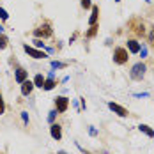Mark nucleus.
Here are the masks:
<instances>
[{"instance_id":"nucleus-14","label":"nucleus","mask_w":154,"mask_h":154,"mask_svg":"<svg viewBox=\"0 0 154 154\" xmlns=\"http://www.w3.org/2000/svg\"><path fill=\"white\" fill-rule=\"evenodd\" d=\"M55 78H48V80H45V85H43V89L45 91H51V89H55Z\"/></svg>"},{"instance_id":"nucleus-26","label":"nucleus","mask_w":154,"mask_h":154,"mask_svg":"<svg viewBox=\"0 0 154 154\" xmlns=\"http://www.w3.org/2000/svg\"><path fill=\"white\" fill-rule=\"evenodd\" d=\"M21 119H23L25 124H29V113H27V112H21Z\"/></svg>"},{"instance_id":"nucleus-5","label":"nucleus","mask_w":154,"mask_h":154,"mask_svg":"<svg viewBox=\"0 0 154 154\" xmlns=\"http://www.w3.org/2000/svg\"><path fill=\"white\" fill-rule=\"evenodd\" d=\"M55 108H57V112L64 113V112L69 108V99H67V97H64V96L55 97Z\"/></svg>"},{"instance_id":"nucleus-12","label":"nucleus","mask_w":154,"mask_h":154,"mask_svg":"<svg viewBox=\"0 0 154 154\" xmlns=\"http://www.w3.org/2000/svg\"><path fill=\"white\" fill-rule=\"evenodd\" d=\"M128 50H129L131 53H138L140 51V43L135 41V39H129V41H128Z\"/></svg>"},{"instance_id":"nucleus-19","label":"nucleus","mask_w":154,"mask_h":154,"mask_svg":"<svg viewBox=\"0 0 154 154\" xmlns=\"http://www.w3.org/2000/svg\"><path fill=\"white\" fill-rule=\"evenodd\" d=\"M149 45H151V48H154V27L149 32Z\"/></svg>"},{"instance_id":"nucleus-23","label":"nucleus","mask_w":154,"mask_h":154,"mask_svg":"<svg viewBox=\"0 0 154 154\" xmlns=\"http://www.w3.org/2000/svg\"><path fill=\"white\" fill-rule=\"evenodd\" d=\"M4 110H5V103H4V97H2V92H0V115L4 113Z\"/></svg>"},{"instance_id":"nucleus-10","label":"nucleus","mask_w":154,"mask_h":154,"mask_svg":"<svg viewBox=\"0 0 154 154\" xmlns=\"http://www.w3.org/2000/svg\"><path fill=\"white\" fill-rule=\"evenodd\" d=\"M27 76H29V73H27L23 67H18V69H16L14 78H16V82H18V83H23V82L27 80Z\"/></svg>"},{"instance_id":"nucleus-18","label":"nucleus","mask_w":154,"mask_h":154,"mask_svg":"<svg viewBox=\"0 0 154 154\" xmlns=\"http://www.w3.org/2000/svg\"><path fill=\"white\" fill-rule=\"evenodd\" d=\"M66 66H67V64H64V62H57V60L51 62V67H53V69H64Z\"/></svg>"},{"instance_id":"nucleus-7","label":"nucleus","mask_w":154,"mask_h":154,"mask_svg":"<svg viewBox=\"0 0 154 154\" xmlns=\"http://www.w3.org/2000/svg\"><path fill=\"white\" fill-rule=\"evenodd\" d=\"M108 108H110L113 113H117L119 117H128V110H126L124 106H121V105H117V103H113V101L108 103Z\"/></svg>"},{"instance_id":"nucleus-25","label":"nucleus","mask_w":154,"mask_h":154,"mask_svg":"<svg viewBox=\"0 0 154 154\" xmlns=\"http://www.w3.org/2000/svg\"><path fill=\"white\" fill-rule=\"evenodd\" d=\"M140 55H142V59H143V57H147V48L145 46H140V51H138Z\"/></svg>"},{"instance_id":"nucleus-11","label":"nucleus","mask_w":154,"mask_h":154,"mask_svg":"<svg viewBox=\"0 0 154 154\" xmlns=\"http://www.w3.org/2000/svg\"><path fill=\"white\" fill-rule=\"evenodd\" d=\"M97 18H99V7L97 5H92V14L89 18V23L91 25H97Z\"/></svg>"},{"instance_id":"nucleus-31","label":"nucleus","mask_w":154,"mask_h":154,"mask_svg":"<svg viewBox=\"0 0 154 154\" xmlns=\"http://www.w3.org/2000/svg\"><path fill=\"white\" fill-rule=\"evenodd\" d=\"M115 2H121V0H115Z\"/></svg>"},{"instance_id":"nucleus-21","label":"nucleus","mask_w":154,"mask_h":154,"mask_svg":"<svg viewBox=\"0 0 154 154\" xmlns=\"http://www.w3.org/2000/svg\"><path fill=\"white\" fill-rule=\"evenodd\" d=\"M7 18H9V14H7V11H5V9H2V7H0V20H4V21H5V20H7Z\"/></svg>"},{"instance_id":"nucleus-27","label":"nucleus","mask_w":154,"mask_h":154,"mask_svg":"<svg viewBox=\"0 0 154 154\" xmlns=\"http://www.w3.org/2000/svg\"><path fill=\"white\" fill-rule=\"evenodd\" d=\"M89 133H91V135H92V137H96V135H97V131H96V129H94V128H91V129H89Z\"/></svg>"},{"instance_id":"nucleus-8","label":"nucleus","mask_w":154,"mask_h":154,"mask_svg":"<svg viewBox=\"0 0 154 154\" xmlns=\"http://www.w3.org/2000/svg\"><path fill=\"white\" fill-rule=\"evenodd\" d=\"M50 135H51L53 140H60L62 138V128L59 124H51L50 126Z\"/></svg>"},{"instance_id":"nucleus-4","label":"nucleus","mask_w":154,"mask_h":154,"mask_svg":"<svg viewBox=\"0 0 154 154\" xmlns=\"http://www.w3.org/2000/svg\"><path fill=\"white\" fill-rule=\"evenodd\" d=\"M145 71H147L145 64H143V62H138V64H135V66L131 67V78H133V80H142V78L145 76Z\"/></svg>"},{"instance_id":"nucleus-22","label":"nucleus","mask_w":154,"mask_h":154,"mask_svg":"<svg viewBox=\"0 0 154 154\" xmlns=\"http://www.w3.org/2000/svg\"><path fill=\"white\" fill-rule=\"evenodd\" d=\"M82 7H83V9H91V7H92L91 0H82Z\"/></svg>"},{"instance_id":"nucleus-9","label":"nucleus","mask_w":154,"mask_h":154,"mask_svg":"<svg viewBox=\"0 0 154 154\" xmlns=\"http://www.w3.org/2000/svg\"><path fill=\"white\" fill-rule=\"evenodd\" d=\"M32 91H34V82H30V80H25V82L21 83V94H23V96H29Z\"/></svg>"},{"instance_id":"nucleus-2","label":"nucleus","mask_w":154,"mask_h":154,"mask_svg":"<svg viewBox=\"0 0 154 154\" xmlns=\"http://www.w3.org/2000/svg\"><path fill=\"white\" fill-rule=\"evenodd\" d=\"M34 35L37 37V39H46V37H51L53 35V30H51V27H50V23H43V25H39L35 30H34Z\"/></svg>"},{"instance_id":"nucleus-3","label":"nucleus","mask_w":154,"mask_h":154,"mask_svg":"<svg viewBox=\"0 0 154 154\" xmlns=\"http://www.w3.org/2000/svg\"><path fill=\"white\" fill-rule=\"evenodd\" d=\"M129 59V53H128V50L126 48H115L113 50V62L115 64H126Z\"/></svg>"},{"instance_id":"nucleus-16","label":"nucleus","mask_w":154,"mask_h":154,"mask_svg":"<svg viewBox=\"0 0 154 154\" xmlns=\"http://www.w3.org/2000/svg\"><path fill=\"white\" fill-rule=\"evenodd\" d=\"M7 45H9V39H7L4 34H0V50H5Z\"/></svg>"},{"instance_id":"nucleus-30","label":"nucleus","mask_w":154,"mask_h":154,"mask_svg":"<svg viewBox=\"0 0 154 154\" xmlns=\"http://www.w3.org/2000/svg\"><path fill=\"white\" fill-rule=\"evenodd\" d=\"M145 2H151V0H145Z\"/></svg>"},{"instance_id":"nucleus-1","label":"nucleus","mask_w":154,"mask_h":154,"mask_svg":"<svg viewBox=\"0 0 154 154\" xmlns=\"http://www.w3.org/2000/svg\"><path fill=\"white\" fill-rule=\"evenodd\" d=\"M129 30L133 32V34H137L138 37H143L145 35V25H143V21L140 18H133L129 21Z\"/></svg>"},{"instance_id":"nucleus-28","label":"nucleus","mask_w":154,"mask_h":154,"mask_svg":"<svg viewBox=\"0 0 154 154\" xmlns=\"http://www.w3.org/2000/svg\"><path fill=\"white\" fill-rule=\"evenodd\" d=\"M0 34H4V27L2 25H0Z\"/></svg>"},{"instance_id":"nucleus-17","label":"nucleus","mask_w":154,"mask_h":154,"mask_svg":"<svg viewBox=\"0 0 154 154\" xmlns=\"http://www.w3.org/2000/svg\"><path fill=\"white\" fill-rule=\"evenodd\" d=\"M96 34H97V25H91V29H89V32H87L85 35H87V37H94Z\"/></svg>"},{"instance_id":"nucleus-15","label":"nucleus","mask_w":154,"mask_h":154,"mask_svg":"<svg viewBox=\"0 0 154 154\" xmlns=\"http://www.w3.org/2000/svg\"><path fill=\"white\" fill-rule=\"evenodd\" d=\"M43 85H45V78H43V75H35V78H34V87L43 89Z\"/></svg>"},{"instance_id":"nucleus-29","label":"nucleus","mask_w":154,"mask_h":154,"mask_svg":"<svg viewBox=\"0 0 154 154\" xmlns=\"http://www.w3.org/2000/svg\"><path fill=\"white\" fill-rule=\"evenodd\" d=\"M59 154H66V152H64V151H60V152H59Z\"/></svg>"},{"instance_id":"nucleus-6","label":"nucleus","mask_w":154,"mask_h":154,"mask_svg":"<svg viewBox=\"0 0 154 154\" xmlns=\"http://www.w3.org/2000/svg\"><path fill=\"white\" fill-rule=\"evenodd\" d=\"M23 50L30 55L32 59H45L46 57V53L45 51H41V50H35V48H32V46H29V45H23Z\"/></svg>"},{"instance_id":"nucleus-13","label":"nucleus","mask_w":154,"mask_h":154,"mask_svg":"<svg viewBox=\"0 0 154 154\" xmlns=\"http://www.w3.org/2000/svg\"><path fill=\"white\" fill-rule=\"evenodd\" d=\"M138 129L142 131V133H145L147 137H151V138L154 137V129L151 128V126H147V124H140V126H138Z\"/></svg>"},{"instance_id":"nucleus-24","label":"nucleus","mask_w":154,"mask_h":154,"mask_svg":"<svg viewBox=\"0 0 154 154\" xmlns=\"http://www.w3.org/2000/svg\"><path fill=\"white\" fill-rule=\"evenodd\" d=\"M55 115H57V110H51V112H50V115H48V121H50L51 124H53V119H55Z\"/></svg>"},{"instance_id":"nucleus-20","label":"nucleus","mask_w":154,"mask_h":154,"mask_svg":"<svg viewBox=\"0 0 154 154\" xmlns=\"http://www.w3.org/2000/svg\"><path fill=\"white\" fill-rule=\"evenodd\" d=\"M34 45H35V46L37 48H43V50H45V43H43V41H41V39H37V37H35V39H34Z\"/></svg>"}]
</instances>
